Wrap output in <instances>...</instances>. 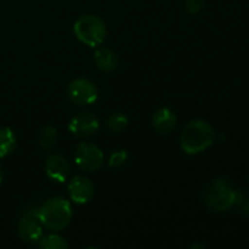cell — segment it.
I'll return each instance as SVG.
<instances>
[{
	"mask_svg": "<svg viewBox=\"0 0 249 249\" xmlns=\"http://www.w3.org/2000/svg\"><path fill=\"white\" fill-rule=\"evenodd\" d=\"M215 140V131L209 123L196 119L185 125L180 135V146L187 155H197L211 147Z\"/></svg>",
	"mask_w": 249,
	"mask_h": 249,
	"instance_id": "cell-1",
	"label": "cell"
},
{
	"mask_svg": "<svg viewBox=\"0 0 249 249\" xmlns=\"http://www.w3.org/2000/svg\"><path fill=\"white\" fill-rule=\"evenodd\" d=\"M245 195L236 191L226 180L216 179L207 186L202 198L209 209L215 212H226L242 202Z\"/></svg>",
	"mask_w": 249,
	"mask_h": 249,
	"instance_id": "cell-2",
	"label": "cell"
},
{
	"mask_svg": "<svg viewBox=\"0 0 249 249\" xmlns=\"http://www.w3.org/2000/svg\"><path fill=\"white\" fill-rule=\"evenodd\" d=\"M41 225L53 231H61L72 220V207L62 197H53L38 208Z\"/></svg>",
	"mask_w": 249,
	"mask_h": 249,
	"instance_id": "cell-3",
	"label": "cell"
},
{
	"mask_svg": "<svg viewBox=\"0 0 249 249\" xmlns=\"http://www.w3.org/2000/svg\"><path fill=\"white\" fill-rule=\"evenodd\" d=\"M73 32L78 40L91 48L101 45L107 34L105 22L95 15L80 16L73 24Z\"/></svg>",
	"mask_w": 249,
	"mask_h": 249,
	"instance_id": "cell-4",
	"label": "cell"
},
{
	"mask_svg": "<svg viewBox=\"0 0 249 249\" xmlns=\"http://www.w3.org/2000/svg\"><path fill=\"white\" fill-rule=\"evenodd\" d=\"M17 235L22 241L36 243L43 236V225L38 218V208H28L17 224Z\"/></svg>",
	"mask_w": 249,
	"mask_h": 249,
	"instance_id": "cell-5",
	"label": "cell"
},
{
	"mask_svg": "<svg viewBox=\"0 0 249 249\" xmlns=\"http://www.w3.org/2000/svg\"><path fill=\"white\" fill-rule=\"evenodd\" d=\"M75 164L87 172H96L104 164V153L94 143L80 142L74 151Z\"/></svg>",
	"mask_w": 249,
	"mask_h": 249,
	"instance_id": "cell-6",
	"label": "cell"
},
{
	"mask_svg": "<svg viewBox=\"0 0 249 249\" xmlns=\"http://www.w3.org/2000/svg\"><path fill=\"white\" fill-rule=\"evenodd\" d=\"M67 96L77 105H91L99 97L96 85L88 79H75L67 88Z\"/></svg>",
	"mask_w": 249,
	"mask_h": 249,
	"instance_id": "cell-7",
	"label": "cell"
},
{
	"mask_svg": "<svg viewBox=\"0 0 249 249\" xmlns=\"http://www.w3.org/2000/svg\"><path fill=\"white\" fill-rule=\"evenodd\" d=\"M70 131L80 139L92 136L100 128V122L96 116L88 112H82L73 117L70 122Z\"/></svg>",
	"mask_w": 249,
	"mask_h": 249,
	"instance_id": "cell-8",
	"label": "cell"
},
{
	"mask_svg": "<svg viewBox=\"0 0 249 249\" xmlns=\"http://www.w3.org/2000/svg\"><path fill=\"white\" fill-rule=\"evenodd\" d=\"M95 189L92 182L88 178L78 175L74 177L68 184V195L70 198L77 204H87L94 197Z\"/></svg>",
	"mask_w": 249,
	"mask_h": 249,
	"instance_id": "cell-9",
	"label": "cell"
},
{
	"mask_svg": "<svg viewBox=\"0 0 249 249\" xmlns=\"http://www.w3.org/2000/svg\"><path fill=\"white\" fill-rule=\"evenodd\" d=\"M45 174L55 182H65L71 174V165L63 156L50 155L45 160Z\"/></svg>",
	"mask_w": 249,
	"mask_h": 249,
	"instance_id": "cell-10",
	"label": "cell"
},
{
	"mask_svg": "<svg viewBox=\"0 0 249 249\" xmlns=\"http://www.w3.org/2000/svg\"><path fill=\"white\" fill-rule=\"evenodd\" d=\"M178 124V118L172 109L163 107L157 109L152 116V125L158 134L167 135L175 129Z\"/></svg>",
	"mask_w": 249,
	"mask_h": 249,
	"instance_id": "cell-11",
	"label": "cell"
},
{
	"mask_svg": "<svg viewBox=\"0 0 249 249\" xmlns=\"http://www.w3.org/2000/svg\"><path fill=\"white\" fill-rule=\"evenodd\" d=\"M94 61L97 67L104 72H111L118 66V56L114 51L107 48H100L95 51Z\"/></svg>",
	"mask_w": 249,
	"mask_h": 249,
	"instance_id": "cell-12",
	"label": "cell"
},
{
	"mask_svg": "<svg viewBox=\"0 0 249 249\" xmlns=\"http://www.w3.org/2000/svg\"><path fill=\"white\" fill-rule=\"evenodd\" d=\"M17 145V139L11 128H0V158L11 155Z\"/></svg>",
	"mask_w": 249,
	"mask_h": 249,
	"instance_id": "cell-13",
	"label": "cell"
},
{
	"mask_svg": "<svg viewBox=\"0 0 249 249\" xmlns=\"http://www.w3.org/2000/svg\"><path fill=\"white\" fill-rule=\"evenodd\" d=\"M39 247L44 249H66L68 248L67 241L61 236L56 235V233H51L48 236H41L40 240L38 241Z\"/></svg>",
	"mask_w": 249,
	"mask_h": 249,
	"instance_id": "cell-14",
	"label": "cell"
},
{
	"mask_svg": "<svg viewBox=\"0 0 249 249\" xmlns=\"http://www.w3.org/2000/svg\"><path fill=\"white\" fill-rule=\"evenodd\" d=\"M129 125L128 117L122 113L111 114L106 119V128L112 133H122Z\"/></svg>",
	"mask_w": 249,
	"mask_h": 249,
	"instance_id": "cell-15",
	"label": "cell"
},
{
	"mask_svg": "<svg viewBox=\"0 0 249 249\" xmlns=\"http://www.w3.org/2000/svg\"><path fill=\"white\" fill-rule=\"evenodd\" d=\"M57 140V130L53 125L44 126L40 135V146L44 150H51Z\"/></svg>",
	"mask_w": 249,
	"mask_h": 249,
	"instance_id": "cell-16",
	"label": "cell"
},
{
	"mask_svg": "<svg viewBox=\"0 0 249 249\" xmlns=\"http://www.w3.org/2000/svg\"><path fill=\"white\" fill-rule=\"evenodd\" d=\"M128 157V152H126L125 150L113 151L108 158V165L112 168L122 167V165H124L126 163Z\"/></svg>",
	"mask_w": 249,
	"mask_h": 249,
	"instance_id": "cell-17",
	"label": "cell"
},
{
	"mask_svg": "<svg viewBox=\"0 0 249 249\" xmlns=\"http://www.w3.org/2000/svg\"><path fill=\"white\" fill-rule=\"evenodd\" d=\"M203 7V0H185L184 9L189 15H196Z\"/></svg>",
	"mask_w": 249,
	"mask_h": 249,
	"instance_id": "cell-18",
	"label": "cell"
},
{
	"mask_svg": "<svg viewBox=\"0 0 249 249\" xmlns=\"http://www.w3.org/2000/svg\"><path fill=\"white\" fill-rule=\"evenodd\" d=\"M240 211L246 215H249V197H243L242 202L240 203Z\"/></svg>",
	"mask_w": 249,
	"mask_h": 249,
	"instance_id": "cell-19",
	"label": "cell"
},
{
	"mask_svg": "<svg viewBox=\"0 0 249 249\" xmlns=\"http://www.w3.org/2000/svg\"><path fill=\"white\" fill-rule=\"evenodd\" d=\"M2 179H4V169H2L1 164H0V184L2 182Z\"/></svg>",
	"mask_w": 249,
	"mask_h": 249,
	"instance_id": "cell-20",
	"label": "cell"
}]
</instances>
